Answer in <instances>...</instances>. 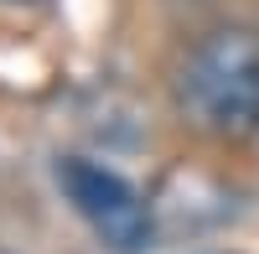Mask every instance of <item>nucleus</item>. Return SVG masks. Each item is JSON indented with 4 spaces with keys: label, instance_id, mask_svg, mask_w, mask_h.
Listing matches in <instances>:
<instances>
[{
    "label": "nucleus",
    "instance_id": "nucleus-1",
    "mask_svg": "<svg viewBox=\"0 0 259 254\" xmlns=\"http://www.w3.org/2000/svg\"><path fill=\"white\" fill-rule=\"evenodd\" d=\"M177 99L187 119L207 135L259 130V36L249 26H223L202 36L182 62Z\"/></svg>",
    "mask_w": 259,
    "mask_h": 254
},
{
    "label": "nucleus",
    "instance_id": "nucleus-2",
    "mask_svg": "<svg viewBox=\"0 0 259 254\" xmlns=\"http://www.w3.org/2000/svg\"><path fill=\"white\" fill-rule=\"evenodd\" d=\"M57 187L78 207V218L114 254H140L150 244V207L114 166H99L89 156H62L57 161Z\"/></svg>",
    "mask_w": 259,
    "mask_h": 254
}]
</instances>
